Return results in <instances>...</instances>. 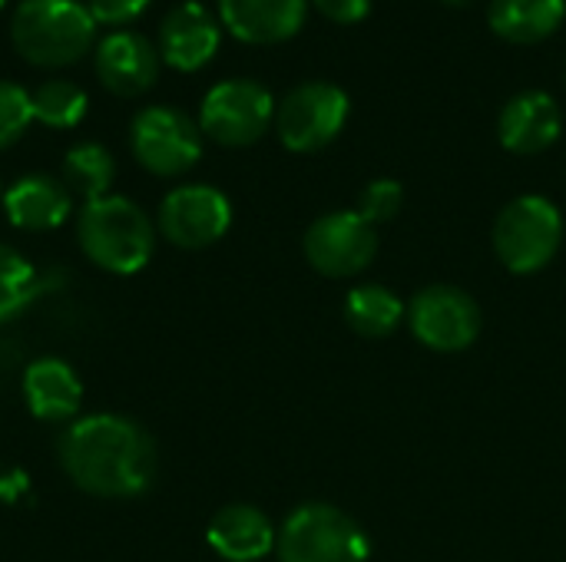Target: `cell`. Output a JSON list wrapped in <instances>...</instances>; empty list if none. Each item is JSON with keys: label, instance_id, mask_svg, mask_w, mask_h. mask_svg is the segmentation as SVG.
Returning a JSON list of instances; mask_svg holds the SVG:
<instances>
[{"label": "cell", "instance_id": "4316f807", "mask_svg": "<svg viewBox=\"0 0 566 562\" xmlns=\"http://www.w3.org/2000/svg\"><path fill=\"white\" fill-rule=\"evenodd\" d=\"M312 3L332 23H361L371 13V0H312Z\"/></svg>", "mask_w": 566, "mask_h": 562}, {"label": "cell", "instance_id": "7402d4cb", "mask_svg": "<svg viewBox=\"0 0 566 562\" xmlns=\"http://www.w3.org/2000/svg\"><path fill=\"white\" fill-rule=\"evenodd\" d=\"M30 106L33 123H43L50 129H73L86 116L90 99L70 79H46L36 86V93H30Z\"/></svg>", "mask_w": 566, "mask_h": 562}, {"label": "cell", "instance_id": "7c38bea8", "mask_svg": "<svg viewBox=\"0 0 566 562\" xmlns=\"http://www.w3.org/2000/svg\"><path fill=\"white\" fill-rule=\"evenodd\" d=\"M163 56L156 43H149L136 30H116L96 43V79L106 93L119 99L143 96L159 79Z\"/></svg>", "mask_w": 566, "mask_h": 562}, {"label": "cell", "instance_id": "d4e9b609", "mask_svg": "<svg viewBox=\"0 0 566 562\" xmlns=\"http://www.w3.org/2000/svg\"><path fill=\"white\" fill-rule=\"evenodd\" d=\"M401 202H405L401 182H395V179H375V182L361 192V209H358V212H361L371 225H378V222L395 219L398 209H401Z\"/></svg>", "mask_w": 566, "mask_h": 562}, {"label": "cell", "instance_id": "3957f363", "mask_svg": "<svg viewBox=\"0 0 566 562\" xmlns=\"http://www.w3.org/2000/svg\"><path fill=\"white\" fill-rule=\"evenodd\" d=\"M10 40L30 66L60 70L93 50L96 20L80 0H20L10 20Z\"/></svg>", "mask_w": 566, "mask_h": 562}, {"label": "cell", "instance_id": "8fae6325", "mask_svg": "<svg viewBox=\"0 0 566 562\" xmlns=\"http://www.w3.org/2000/svg\"><path fill=\"white\" fill-rule=\"evenodd\" d=\"M156 225L163 238L172 242L176 248H209L229 232L232 205L212 185H179L163 199Z\"/></svg>", "mask_w": 566, "mask_h": 562}, {"label": "cell", "instance_id": "ba28073f", "mask_svg": "<svg viewBox=\"0 0 566 562\" xmlns=\"http://www.w3.org/2000/svg\"><path fill=\"white\" fill-rule=\"evenodd\" d=\"M348 93L325 79L292 86L275 106V132L292 152H318L345 129Z\"/></svg>", "mask_w": 566, "mask_h": 562}, {"label": "cell", "instance_id": "f1b7e54d", "mask_svg": "<svg viewBox=\"0 0 566 562\" xmlns=\"http://www.w3.org/2000/svg\"><path fill=\"white\" fill-rule=\"evenodd\" d=\"M3 3H7V0H0V10H3Z\"/></svg>", "mask_w": 566, "mask_h": 562}, {"label": "cell", "instance_id": "277c9868", "mask_svg": "<svg viewBox=\"0 0 566 562\" xmlns=\"http://www.w3.org/2000/svg\"><path fill=\"white\" fill-rule=\"evenodd\" d=\"M279 562H368L365 530L328 503H305L285 517L275 537Z\"/></svg>", "mask_w": 566, "mask_h": 562}, {"label": "cell", "instance_id": "4fadbf2b", "mask_svg": "<svg viewBox=\"0 0 566 562\" xmlns=\"http://www.w3.org/2000/svg\"><path fill=\"white\" fill-rule=\"evenodd\" d=\"M219 40H222L219 20L202 3L186 0L163 17L156 33V50L163 63H169L172 70L196 73L219 53Z\"/></svg>", "mask_w": 566, "mask_h": 562}, {"label": "cell", "instance_id": "52a82bcc", "mask_svg": "<svg viewBox=\"0 0 566 562\" xmlns=\"http://www.w3.org/2000/svg\"><path fill=\"white\" fill-rule=\"evenodd\" d=\"M129 149L146 172L172 179L199 162L202 129L176 106H146L129 123Z\"/></svg>", "mask_w": 566, "mask_h": 562}, {"label": "cell", "instance_id": "6da1fadb", "mask_svg": "<svg viewBox=\"0 0 566 562\" xmlns=\"http://www.w3.org/2000/svg\"><path fill=\"white\" fill-rule=\"evenodd\" d=\"M56 450L70 484L90 497L129 500L146 494L156 477L153 437L123 414L70 421Z\"/></svg>", "mask_w": 566, "mask_h": 562}, {"label": "cell", "instance_id": "ffe728a7", "mask_svg": "<svg viewBox=\"0 0 566 562\" xmlns=\"http://www.w3.org/2000/svg\"><path fill=\"white\" fill-rule=\"evenodd\" d=\"M345 321L361 338H388L405 321V301L381 285H358L345 295Z\"/></svg>", "mask_w": 566, "mask_h": 562}, {"label": "cell", "instance_id": "d6986e66", "mask_svg": "<svg viewBox=\"0 0 566 562\" xmlns=\"http://www.w3.org/2000/svg\"><path fill=\"white\" fill-rule=\"evenodd\" d=\"M566 0H491V30L507 43H541L564 23Z\"/></svg>", "mask_w": 566, "mask_h": 562}, {"label": "cell", "instance_id": "44dd1931", "mask_svg": "<svg viewBox=\"0 0 566 562\" xmlns=\"http://www.w3.org/2000/svg\"><path fill=\"white\" fill-rule=\"evenodd\" d=\"M116 179V159L99 142H76L63 156V185L70 195H80L83 202L109 195Z\"/></svg>", "mask_w": 566, "mask_h": 562}, {"label": "cell", "instance_id": "83f0119b", "mask_svg": "<svg viewBox=\"0 0 566 562\" xmlns=\"http://www.w3.org/2000/svg\"><path fill=\"white\" fill-rule=\"evenodd\" d=\"M444 3H468V0H444Z\"/></svg>", "mask_w": 566, "mask_h": 562}, {"label": "cell", "instance_id": "4dcf8cb0", "mask_svg": "<svg viewBox=\"0 0 566 562\" xmlns=\"http://www.w3.org/2000/svg\"><path fill=\"white\" fill-rule=\"evenodd\" d=\"M564 79H566V76H564Z\"/></svg>", "mask_w": 566, "mask_h": 562}, {"label": "cell", "instance_id": "2e32d148", "mask_svg": "<svg viewBox=\"0 0 566 562\" xmlns=\"http://www.w3.org/2000/svg\"><path fill=\"white\" fill-rule=\"evenodd\" d=\"M275 527L272 520L249 503L222 507L206 530L209 547L226 562H259L275 550Z\"/></svg>", "mask_w": 566, "mask_h": 562}, {"label": "cell", "instance_id": "7a4b0ae2", "mask_svg": "<svg viewBox=\"0 0 566 562\" xmlns=\"http://www.w3.org/2000/svg\"><path fill=\"white\" fill-rule=\"evenodd\" d=\"M76 242L96 268L136 275L153 258L156 225L136 202L123 195H103L83 202L76 215Z\"/></svg>", "mask_w": 566, "mask_h": 562}, {"label": "cell", "instance_id": "e0dca14e", "mask_svg": "<svg viewBox=\"0 0 566 562\" xmlns=\"http://www.w3.org/2000/svg\"><path fill=\"white\" fill-rule=\"evenodd\" d=\"M3 209H7L10 225H17L23 232H50L70 219L73 195L63 185V179L33 172V176L17 179L3 192Z\"/></svg>", "mask_w": 566, "mask_h": 562}, {"label": "cell", "instance_id": "5bb4252c", "mask_svg": "<svg viewBox=\"0 0 566 562\" xmlns=\"http://www.w3.org/2000/svg\"><path fill=\"white\" fill-rule=\"evenodd\" d=\"M564 113L560 103L544 89H524L511 96L497 116V136L507 152L537 156L560 139Z\"/></svg>", "mask_w": 566, "mask_h": 562}, {"label": "cell", "instance_id": "9a60e30c", "mask_svg": "<svg viewBox=\"0 0 566 562\" xmlns=\"http://www.w3.org/2000/svg\"><path fill=\"white\" fill-rule=\"evenodd\" d=\"M308 13V0H219L222 26L252 46L292 40Z\"/></svg>", "mask_w": 566, "mask_h": 562}, {"label": "cell", "instance_id": "484cf974", "mask_svg": "<svg viewBox=\"0 0 566 562\" xmlns=\"http://www.w3.org/2000/svg\"><path fill=\"white\" fill-rule=\"evenodd\" d=\"M149 3H153V0H86V10H90V17L96 20V26H99V23H106V26H123V23L139 20V17L149 10Z\"/></svg>", "mask_w": 566, "mask_h": 562}, {"label": "cell", "instance_id": "f546056e", "mask_svg": "<svg viewBox=\"0 0 566 562\" xmlns=\"http://www.w3.org/2000/svg\"><path fill=\"white\" fill-rule=\"evenodd\" d=\"M0 199H3V189H0Z\"/></svg>", "mask_w": 566, "mask_h": 562}, {"label": "cell", "instance_id": "5b68a950", "mask_svg": "<svg viewBox=\"0 0 566 562\" xmlns=\"http://www.w3.org/2000/svg\"><path fill=\"white\" fill-rule=\"evenodd\" d=\"M564 242L560 209L544 195L507 202L494 222V252L514 275H534L554 262Z\"/></svg>", "mask_w": 566, "mask_h": 562}, {"label": "cell", "instance_id": "ac0fdd59", "mask_svg": "<svg viewBox=\"0 0 566 562\" xmlns=\"http://www.w3.org/2000/svg\"><path fill=\"white\" fill-rule=\"evenodd\" d=\"M23 401L43 424H66L83 404V384L76 371L60 358H36L23 371Z\"/></svg>", "mask_w": 566, "mask_h": 562}, {"label": "cell", "instance_id": "cb8c5ba5", "mask_svg": "<svg viewBox=\"0 0 566 562\" xmlns=\"http://www.w3.org/2000/svg\"><path fill=\"white\" fill-rule=\"evenodd\" d=\"M33 123V106H30V93L13 83V79H0V149H10Z\"/></svg>", "mask_w": 566, "mask_h": 562}, {"label": "cell", "instance_id": "8992f818", "mask_svg": "<svg viewBox=\"0 0 566 562\" xmlns=\"http://www.w3.org/2000/svg\"><path fill=\"white\" fill-rule=\"evenodd\" d=\"M199 129L226 149H242L259 142L275 123V99L255 79H222L199 106Z\"/></svg>", "mask_w": 566, "mask_h": 562}, {"label": "cell", "instance_id": "30bf717a", "mask_svg": "<svg viewBox=\"0 0 566 562\" xmlns=\"http://www.w3.org/2000/svg\"><path fill=\"white\" fill-rule=\"evenodd\" d=\"M305 258L325 278H352L378 255V229L361 212H328L305 232Z\"/></svg>", "mask_w": 566, "mask_h": 562}, {"label": "cell", "instance_id": "9c48e42d", "mask_svg": "<svg viewBox=\"0 0 566 562\" xmlns=\"http://www.w3.org/2000/svg\"><path fill=\"white\" fill-rule=\"evenodd\" d=\"M408 325L415 338L441 354L468 351L481 335V305L454 285H428L408 305Z\"/></svg>", "mask_w": 566, "mask_h": 562}, {"label": "cell", "instance_id": "603a6c76", "mask_svg": "<svg viewBox=\"0 0 566 562\" xmlns=\"http://www.w3.org/2000/svg\"><path fill=\"white\" fill-rule=\"evenodd\" d=\"M43 282L36 268L10 245L0 242V325L17 318L36 295Z\"/></svg>", "mask_w": 566, "mask_h": 562}]
</instances>
